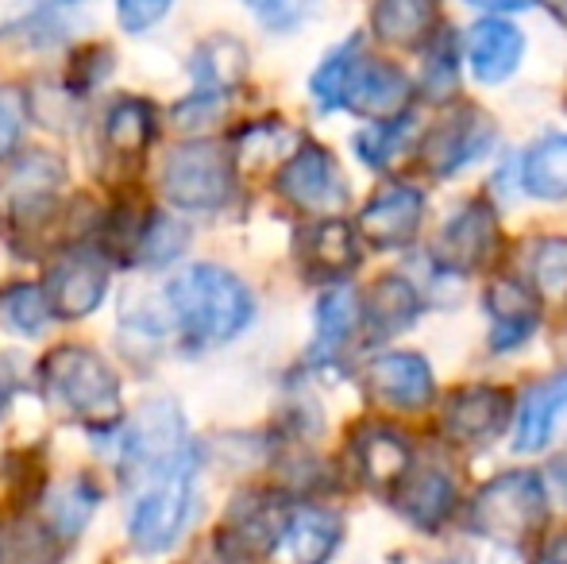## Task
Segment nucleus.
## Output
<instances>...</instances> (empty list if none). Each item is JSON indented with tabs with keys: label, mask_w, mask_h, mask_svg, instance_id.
<instances>
[{
	"label": "nucleus",
	"mask_w": 567,
	"mask_h": 564,
	"mask_svg": "<svg viewBox=\"0 0 567 564\" xmlns=\"http://www.w3.org/2000/svg\"><path fill=\"white\" fill-rule=\"evenodd\" d=\"M548 514V495L540 475L533 472H506L491 480L475 495L467 511V526L486 542L502 545H525Z\"/></svg>",
	"instance_id": "4"
},
{
	"label": "nucleus",
	"mask_w": 567,
	"mask_h": 564,
	"mask_svg": "<svg viewBox=\"0 0 567 564\" xmlns=\"http://www.w3.org/2000/svg\"><path fill=\"white\" fill-rule=\"evenodd\" d=\"M475 8H486V12H522V8H533L537 0H467Z\"/></svg>",
	"instance_id": "40"
},
{
	"label": "nucleus",
	"mask_w": 567,
	"mask_h": 564,
	"mask_svg": "<svg viewBox=\"0 0 567 564\" xmlns=\"http://www.w3.org/2000/svg\"><path fill=\"white\" fill-rule=\"evenodd\" d=\"M166 301H171L174 317H178L182 345L189 352L228 345L255 317L251 290L217 264L186 267L178 279L166 286Z\"/></svg>",
	"instance_id": "1"
},
{
	"label": "nucleus",
	"mask_w": 567,
	"mask_h": 564,
	"mask_svg": "<svg viewBox=\"0 0 567 564\" xmlns=\"http://www.w3.org/2000/svg\"><path fill=\"white\" fill-rule=\"evenodd\" d=\"M371 28L382 43L421 47L436 31V0H374Z\"/></svg>",
	"instance_id": "22"
},
{
	"label": "nucleus",
	"mask_w": 567,
	"mask_h": 564,
	"mask_svg": "<svg viewBox=\"0 0 567 564\" xmlns=\"http://www.w3.org/2000/svg\"><path fill=\"white\" fill-rule=\"evenodd\" d=\"M54 4H74V0H54Z\"/></svg>",
	"instance_id": "42"
},
{
	"label": "nucleus",
	"mask_w": 567,
	"mask_h": 564,
	"mask_svg": "<svg viewBox=\"0 0 567 564\" xmlns=\"http://www.w3.org/2000/svg\"><path fill=\"white\" fill-rule=\"evenodd\" d=\"M151 480V488H143V495L135 499L132 519H127V534L140 553H163L174 545V537L182 534L194 506V480H197V449L189 444L186 452H178L166 464L143 472Z\"/></svg>",
	"instance_id": "3"
},
{
	"label": "nucleus",
	"mask_w": 567,
	"mask_h": 564,
	"mask_svg": "<svg viewBox=\"0 0 567 564\" xmlns=\"http://www.w3.org/2000/svg\"><path fill=\"white\" fill-rule=\"evenodd\" d=\"M394 503L417 530H436V526H444L455 511V483H452V475L441 472L436 464L410 468V475L398 483Z\"/></svg>",
	"instance_id": "18"
},
{
	"label": "nucleus",
	"mask_w": 567,
	"mask_h": 564,
	"mask_svg": "<svg viewBox=\"0 0 567 564\" xmlns=\"http://www.w3.org/2000/svg\"><path fill=\"white\" fill-rule=\"evenodd\" d=\"M8 399H12V376H8V368H4V360H0V414H4V407H8Z\"/></svg>",
	"instance_id": "41"
},
{
	"label": "nucleus",
	"mask_w": 567,
	"mask_h": 564,
	"mask_svg": "<svg viewBox=\"0 0 567 564\" xmlns=\"http://www.w3.org/2000/svg\"><path fill=\"white\" fill-rule=\"evenodd\" d=\"M410 78L394 66V62L371 59L359 51L348 70V85H343V105L359 116H374V121H394L402 109L410 105Z\"/></svg>",
	"instance_id": "9"
},
{
	"label": "nucleus",
	"mask_w": 567,
	"mask_h": 564,
	"mask_svg": "<svg viewBox=\"0 0 567 564\" xmlns=\"http://www.w3.org/2000/svg\"><path fill=\"white\" fill-rule=\"evenodd\" d=\"M93 506H97V488L90 480L66 483V488L54 491L51 506H47V530L59 542H74L85 530V522L93 519Z\"/></svg>",
	"instance_id": "27"
},
{
	"label": "nucleus",
	"mask_w": 567,
	"mask_h": 564,
	"mask_svg": "<svg viewBox=\"0 0 567 564\" xmlns=\"http://www.w3.org/2000/svg\"><path fill=\"white\" fill-rule=\"evenodd\" d=\"M109 290V259L93 248L66 252L59 264L47 271V301L51 314L62 321H78V317L93 314Z\"/></svg>",
	"instance_id": "7"
},
{
	"label": "nucleus",
	"mask_w": 567,
	"mask_h": 564,
	"mask_svg": "<svg viewBox=\"0 0 567 564\" xmlns=\"http://www.w3.org/2000/svg\"><path fill=\"white\" fill-rule=\"evenodd\" d=\"M174 0H116V20L124 31L140 35V31L155 28L166 12H171Z\"/></svg>",
	"instance_id": "36"
},
{
	"label": "nucleus",
	"mask_w": 567,
	"mask_h": 564,
	"mask_svg": "<svg viewBox=\"0 0 567 564\" xmlns=\"http://www.w3.org/2000/svg\"><path fill=\"white\" fill-rule=\"evenodd\" d=\"M35 475L39 472H31V468H28V457H4V460H0V506L16 511V506L31 495L28 480H35Z\"/></svg>",
	"instance_id": "35"
},
{
	"label": "nucleus",
	"mask_w": 567,
	"mask_h": 564,
	"mask_svg": "<svg viewBox=\"0 0 567 564\" xmlns=\"http://www.w3.org/2000/svg\"><path fill=\"white\" fill-rule=\"evenodd\" d=\"M363 321V306H359L355 290L337 286L317 301V348H340L343 340L355 332V325Z\"/></svg>",
	"instance_id": "28"
},
{
	"label": "nucleus",
	"mask_w": 567,
	"mask_h": 564,
	"mask_svg": "<svg viewBox=\"0 0 567 564\" xmlns=\"http://www.w3.org/2000/svg\"><path fill=\"white\" fill-rule=\"evenodd\" d=\"M47 394L66 410L70 418L90 429H105L120 422V383L116 371L101 360L93 348L62 345L43 360Z\"/></svg>",
	"instance_id": "2"
},
{
	"label": "nucleus",
	"mask_w": 567,
	"mask_h": 564,
	"mask_svg": "<svg viewBox=\"0 0 567 564\" xmlns=\"http://www.w3.org/2000/svg\"><path fill=\"white\" fill-rule=\"evenodd\" d=\"M498 244V221L486 202H471L444 225V233L436 236V264L449 271H471L483 267L486 256Z\"/></svg>",
	"instance_id": "12"
},
{
	"label": "nucleus",
	"mask_w": 567,
	"mask_h": 564,
	"mask_svg": "<svg viewBox=\"0 0 567 564\" xmlns=\"http://www.w3.org/2000/svg\"><path fill=\"white\" fill-rule=\"evenodd\" d=\"M491 140H494L491 116L467 105V109H455V113H449L436 124L433 136L421 147V158H425L433 174H455L467 163H475L491 147Z\"/></svg>",
	"instance_id": "11"
},
{
	"label": "nucleus",
	"mask_w": 567,
	"mask_h": 564,
	"mask_svg": "<svg viewBox=\"0 0 567 564\" xmlns=\"http://www.w3.org/2000/svg\"><path fill=\"white\" fill-rule=\"evenodd\" d=\"M23 132V98L12 85H0V158L16 151Z\"/></svg>",
	"instance_id": "37"
},
{
	"label": "nucleus",
	"mask_w": 567,
	"mask_h": 564,
	"mask_svg": "<svg viewBox=\"0 0 567 564\" xmlns=\"http://www.w3.org/2000/svg\"><path fill=\"white\" fill-rule=\"evenodd\" d=\"M463 54H467V66L478 82L494 85L506 82L517 66H522L525 54V35L517 23L509 20H478L475 28L463 39Z\"/></svg>",
	"instance_id": "13"
},
{
	"label": "nucleus",
	"mask_w": 567,
	"mask_h": 564,
	"mask_svg": "<svg viewBox=\"0 0 567 564\" xmlns=\"http://www.w3.org/2000/svg\"><path fill=\"white\" fill-rule=\"evenodd\" d=\"M509 414V394L498 387H463L444 407V433L455 444H486Z\"/></svg>",
	"instance_id": "14"
},
{
	"label": "nucleus",
	"mask_w": 567,
	"mask_h": 564,
	"mask_svg": "<svg viewBox=\"0 0 567 564\" xmlns=\"http://www.w3.org/2000/svg\"><path fill=\"white\" fill-rule=\"evenodd\" d=\"M51 317V301H47V290H39V286H8L0 294V321L12 332L39 337Z\"/></svg>",
	"instance_id": "29"
},
{
	"label": "nucleus",
	"mask_w": 567,
	"mask_h": 564,
	"mask_svg": "<svg viewBox=\"0 0 567 564\" xmlns=\"http://www.w3.org/2000/svg\"><path fill=\"white\" fill-rule=\"evenodd\" d=\"M525 189L540 202H564L567 197V136L548 132L525 151L522 166Z\"/></svg>",
	"instance_id": "24"
},
{
	"label": "nucleus",
	"mask_w": 567,
	"mask_h": 564,
	"mask_svg": "<svg viewBox=\"0 0 567 564\" xmlns=\"http://www.w3.org/2000/svg\"><path fill=\"white\" fill-rule=\"evenodd\" d=\"M425 202L413 186H390L359 213V233L374 244V248H402L413 240L421 225Z\"/></svg>",
	"instance_id": "16"
},
{
	"label": "nucleus",
	"mask_w": 567,
	"mask_h": 564,
	"mask_svg": "<svg viewBox=\"0 0 567 564\" xmlns=\"http://www.w3.org/2000/svg\"><path fill=\"white\" fill-rule=\"evenodd\" d=\"M343 519L324 506H298L286 514L282 530L270 542V561L275 564H329L340 550Z\"/></svg>",
	"instance_id": "10"
},
{
	"label": "nucleus",
	"mask_w": 567,
	"mask_h": 564,
	"mask_svg": "<svg viewBox=\"0 0 567 564\" xmlns=\"http://www.w3.org/2000/svg\"><path fill=\"white\" fill-rule=\"evenodd\" d=\"M533 564H567V534L553 537V542L537 553V561H533Z\"/></svg>",
	"instance_id": "39"
},
{
	"label": "nucleus",
	"mask_w": 567,
	"mask_h": 564,
	"mask_svg": "<svg viewBox=\"0 0 567 564\" xmlns=\"http://www.w3.org/2000/svg\"><path fill=\"white\" fill-rule=\"evenodd\" d=\"M182 248H186V228H182L178 221L163 217V213H151L132 259L147 267H163V264H171V259H178Z\"/></svg>",
	"instance_id": "30"
},
{
	"label": "nucleus",
	"mask_w": 567,
	"mask_h": 564,
	"mask_svg": "<svg viewBox=\"0 0 567 564\" xmlns=\"http://www.w3.org/2000/svg\"><path fill=\"white\" fill-rule=\"evenodd\" d=\"M355 460H359V472H363L367 483L374 488L398 491V483L410 475L413 468V452L394 429L386 425H363L355 433Z\"/></svg>",
	"instance_id": "19"
},
{
	"label": "nucleus",
	"mask_w": 567,
	"mask_h": 564,
	"mask_svg": "<svg viewBox=\"0 0 567 564\" xmlns=\"http://www.w3.org/2000/svg\"><path fill=\"white\" fill-rule=\"evenodd\" d=\"M278 194L290 205H298V209L324 213V209H337L343 197H348V186H343L337 158L329 151L317 147V143H301L286 158L282 171H278Z\"/></svg>",
	"instance_id": "8"
},
{
	"label": "nucleus",
	"mask_w": 567,
	"mask_h": 564,
	"mask_svg": "<svg viewBox=\"0 0 567 564\" xmlns=\"http://www.w3.org/2000/svg\"><path fill=\"white\" fill-rule=\"evenodd\" d=\"M163 194L178 209L209 213L231 202L236 194V171L220 143H182L166 155L163 166Z\"/></svg>",
	"instance_id": "5"
},
{
	"label": "nucleus",
	"mask_w": 567,
	"mask_h": 564,
	"mask_svg": "<svg viewBox=\"0 0 567 564\" xmlns=\"http://www.w3.org/2000/svg\"><path fill=\"white\" fill-rule=\"evenodd\" d=\"M444 564H467V561H444Z\"/></svg>",
	"instance_id": "43"
},
{
	"label": "nucleus",
	"mask_w": 567,
	"mask_h": 564,
	"mask_svg": "<svg viewBox=\"0 0 567 564\" xmlns=\"http://www.w3.org/2000/svg\"><path fill=\"white\" fill-rule=\"evenodd\" d=\"M567 410V371L553 379H540L525 391V402L517 410V433H514V449L517 452H537L548 444L556 422Z\"/></svg>",
	"instance_id": "20"
},
{
	"label": "nucleus",
	"mask_w": 567,
	"mask_h": 564,
	"mask_svg": "<svg viewBox=\"0 0 567 564\" xmlns=\"http://www.w3.org/2000/svg\"><path fill=\"white\" fill-rule=\"evenodd\" d=\"M405 129H410V124H405V116H394V121H374V129L359 132L355 151L363 155V163L386 166L390 155H394V147L402 143V132Z\"/></svg>",
	"instance_id": "34"
},
{
	"label": "nucleus",
	"mask_w": 567,
	"mask_h": 564,
	"mask_svg": "<svg viewBox=\"0 0 567 564\" xmlns=\"http://www.w3.org/2000/svg\"><path fill=\"white\" fill-rule=\"evenodd\" d=\"M417 314H421V294L402 275H386V279L374 283L371 298L363 306V321L371 325V337H394L405 325H413Z\"/></svg>",
	"instance_id": "23"
},
{
	"label": "nucleus",
	"mask_w": 567,
	"mask_h": 564,
	"mask_svg": "<svg viewBox=\"0 0 567 564\" xmlns=\"http://www.w3.org/2000/svg\"><path fill=\"white\" fill-rule=\"evenodd\" d=\"M105 140L116 155L140 158L155 140V109H151V101L120 98L105 116Z\"/></svg>",
	"instance_id": "25"
},
{
	"label": "nucleus",
	"mask_w": 567,
	"mask_h": 564,
	"mask_svg": "<svg viewBox=\"0 0 567 564\" xmlns=\"http://www.w3.org/2000/svg\"><path fill=\"white\" fill-rule=\"evenodd\" d=\"M298 264L306 267L309 279L317 283H337L359 267V240L355 228L343 221H321L309 225L298 236Z\"/></svg>",
	"instance_id": "15"
},
{
	"label": "nucleus",
	"mask_w": 567,
	"mask_h": 564,
	"mask_svg": "<svg viewBox=\"0 0 567 564\" xmlns=\"http://www.w3.org/2000/svg\"><path fill=\"white\" fill-rule=\"evenodd\" d=\"M529 275L540 290H567V240H537L529 248Z\"/></svg>",
	"instance_id": "33"
},
{
	"label": "nucleus",
	"mask_w": 567,
	"mask_h": 564,
	"mask_svg": "<svg viewBox=\"0 0 567 564\" xmlns=\"http://www.w3.org/2000/svg\"><path fill=\"white\" fill-rule=\"evenodd\" d=\"M486 309H491V321H494V337H491L494 348L522 345V340L533 337V329H537V314H540L537 294L514 279H502L491 286Z\"/></svg>",
	"instance_id": "21"
},
{
	"label": "nucleus",
	"mask_w": 567,
	"mask_h": 564,
	"mask_svg": "<svg viewBox=\"0 0 567 564\" xmlns=\"http://www.w3.org/2000/svg\"><path fill=\"white\" fill-rule=\"evenodd\" d=\"M66 186V163L51 151L35 147L0 171V213L8 225L31 228L43 213H51L54 194Z\"/></svg>",
	"instance_id": "6"
},
{
	"label": "nucleus",
	"mask_w": 567,
	"mask_h": 564,
	"mask_svg": "<svg viewBox=\"0 0 567 564\" xmlns=\"http://www.w3.org/2000/svg\"><path fill=\"white\" fill-rule=\"evenodd\" d=\"M247 12L262 23L267 31H298L301 23H309L317 12H321V0H244Z\"/></svg>",
	"instance_id": "32"
},
{
	"label": "nucleus",
	"mask_w": 567,
	"mask_h": 564,
	"mask_svg": "<svg viewBox=\"0 0 567 564\" xmlns=\"http://www.w3.org/2000/svg\"><path fill=\"white\" fill-rule=\"evenodd\" d=\"M355 54H359V39H348V43H340L337 51L317 66L309 90H313L317 105H321L324 113L343 105V85H348V70H351V62H355Z\"/></svg>",
	"instance_id": "31"
},
{
	"label": "nucleus",
	"mask_w": 567,
	"mask_h": 564,
	"mask_svg": "<svg viewBox=\"0 0 567 564\" xmlns=\"http://www.w3.org/2000/svg\"><path fill=\"white\" fill-rule=\"evenodd\" d=\"M197 564H251V557H247V550H244V542H239V537L220 534L213 545H205Z\"/></svg>",
	"instance_id": "38"
},
{
	"label": "nucleus",
	"mask_w": 567,
	"mask_h": 564,
	"mask_svg": "<svg viewBox=\"0 0 567 564\" xmlns=\"http://www.w3.org/2000/svg\"><path fill=\"white\" fill-rule=\"evenodd\" d=\"M244 70H247L244 43H236V39H228V35L209 39L194 59L197 90H205V93H228L231 85L244 78Z\"/></svg>",
	"instance_id": "26"
},
{
	"label": "nucleus",
	"mask_w": 567,
	"mask_h": 564,
	"mask_svg": "<svg viewBox=\"0 0 567 564\" xmlns=\"http://www.w3.org/2000/svg\"><path fill=\"white\" fill-rule=\"evenodd\" d=\"M367 383L379 394L382 402L402 410H421L433 399L436 383H433V368L421 360L417 352H390L367 368Z\"/></svg>",
	"instance_id": "17"
}]
</instances>
